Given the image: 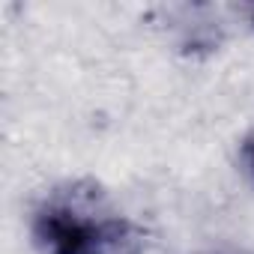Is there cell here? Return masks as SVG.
Masks as SVG:
<instances>
[{"label":"cell","mask_w":254,"mask_h":254,"mask_svg":"<svg viewBox=\"0 0 254 254\" xmlns=\"http://www.w3.org/2000/svg\"><path fill=\"white\" fill-rule=\"evenodd\" d=\"M120 233L123 221L99 215L78 191L45 200L33 218V236L45 254H108Z\"/></svg>","instance_id":"obj_1"},{"label":"cell","mask_w":254,"mask_h":254,"mask_svg":"<svg viewBox=\"0 0 254 254\" xmlns=\"http://www.w3.org/2000/svg\"><path fill=\"white\" fill-rule=\"evenodd\" d=\"M242 159H245V165H248V171L254 174V135L242 144Z\"/></svg>","instance_id":"obj_2"},{"label":"cell","mask_w":254,"mask_h":254,"mask_svg":"<svg viewBox=\"0 0 254 254\" xmlns=\"http://www.w3.org/2000/svg\"><path fill=\"white\" fill-rule=\"evenodd\" d=\"M251 21H254V15H251Z\"/></svg>","instance_id":"obj_3"},{"label":"cell","mask_w":254,"mask_h":254,"mask_svg":"<svg viewBox=\"0 0 254 254\" xmlns=\"http://www.w3.org/2000/svg\"><path fill=\"white\" fill-rule=\"evenodd\" d=\"M230 254H236V251H230Z\"/></svg>","instance_id":"obj_4"}]
</instances>
